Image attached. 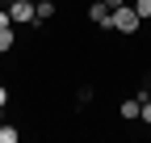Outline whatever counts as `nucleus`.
I'll return each instance as SVG.
<instances>
[{"instance_id":"1","label":"nucleus","mask_w":151,"mask_h":143,"mask_svg":"<svg viewBox=\"0 0 151 143\" xmlns=\"http://www.w3.org/2000/svg\"><path fill=\"white\" fill-rule=\"evenodd\" d=\"M139 25H143V17L134 13V4H122L109 13V30H118V34H134Z\"/></svg>"},{"instance_id":"2","label":"nucleus","mask_w":151,"mask_h":143,"mask_svg":"<svg viewBox=\"0 0 151 143\" xmlns=\"http://www.w3.org/2000/svg\"><path fill=\"white\" fill-rule=\"evenodd\" d=\"M9 17H13L17 25L38 21V4H34V0H9Z\"/></svg>"},{"instance_id":"3","label":"nucleus","mask_w":151,"mask_h":143,"mask_svg":"<svg viewBox=\"0 0 151 143\" xmlns=\"http://www.w3.org/2000/svg\"><path fill=\"white\" fill-rule=\"evenodd\" d=\"M88 21L101 25V30H109V4H105V0H97V4L88 9Z\"/></svg>"},{"instance_id":"4","label":"nucleus","mask_w":151,"mask_h":143,"mask_svg":"<svg viewBox=\"0 0 151 143\" xmlns=\"http://www.w3.org/2000/svg\"><path fill=\"white\" fill-rule=\"evenodd\" d=\"M118 114H122V118H126V122H134V118H139V114H143V97H126V101H122V105H118Z\"/></svg>"},{"instance_id":"5","label":"nucleus","mask_w":151,"mask_h":143,"mask_svg":"<svg viewBox=\"0 0 151 143\" xmlns=\"http://www.w3.org/2000/svg\"><path fill=\"white\" fill-rule=\"evenodd\" d=\"M55 13H59V4H55V0H38V21H50Z\"/></svg>"},{"instance_id":"6","label":"nucleus","mask_w":151,"mask_h":143,"mask_svg":"<svg viewBox=\"0 0 151 143\" xmlns=\"http://www.w3.org/2000/svg\"><path fill=\"white\" fill-rule=\"evenodd\" d=\"M13 42H17V34H13V25H4V30H0V55L13 51Z\"/></svg>"},{"instance_id":"7","label":"nucleus","mask_w":151,"mask_h":143,"mask_svg":"<svg viewBox=\"0 0 151 143\" xmlns=\"http://www.w3.org/2000/svg\"><path fill=\"white\" fill-rule=\"evenodd\" d=\"M0 143H17V131L9 126V122H0Z\"/></svg>"},{"instance_id":"8","label":"nucleus","mask_w":151,"mask_h":143,"mask_svg":"<svg viewBox=\"0 0 151 143\" xmlns=\"http://www.w3.org/2000/svg\"><path fill=\"white\" fill-rule=\"evenodd\" d=\"M134 13L143 17V21H147V17H151V0H134Z\"/></svg>"},{"instance_id":"9","label":"nucleus","mask_w":151,"mask_h":143,"mask_svg":"<svg viewBox=\"0 0 151 143\" xmlns=\"http://www.w3.org/2000/svg\"><path fill=\"white\" fill-rule=\"evenodd\" d=\"M143 122H147V126H151V97H143V114H139Z\"/></svg>"},{"instance_id":"10","label":"nucleus","mask_w":151,"mask_h":143,"mask_svg":"<svg viewBox=\"0 0 151 143\" xmlns=\"http://www.w3.org/2000/svg\"><path fill=\"white\" fill-rule=\"evenodd\" d=\"M4 25H13V17H9V9H0V30Z\"/></svg>"},{"instance_id":"11","label":"nucleus","mask_w":151,"mask_h":143,"mask_svg":"<svg viewBox=\"0 0 151 143\" xmlns=\"http://www.w3.org/2000/svg\"><path fill=\"white\" fill-rule=\"evenodd\" d=\"M105 4H109V13H113V9H122V4H130V0H105Z\"/></svg>"},{"instance_id":"12","label":"nucleus","mask_w":151,"mask_h":143,"mask_svg":"<svg viewBox=\"0 0 151 143\" xmlns=\"http://www.w3.org/2000/svg\"><path fill=\"white\" fill-rule=\"evenodd\" d=\"M0 105H9V88L4 84H0Z\"/></svg>"},{"instance_id":"13","label":"nucleus","mask_w":151,"mask_h":143,"mask_svg":"<svg viewBox=\"0 0 151 143\" xmlns=\"http://www.w3.org/2000/svg\"><path fill=\"white\" fill-rule=\"evenodd\" d=\"M0 122H4V105H0Z\"/></svg>"},{"instance_id":"14","label":"nucleus","mask_w":151,"mask_h":143,"mask_svg":"<svg viewBox=\"0 0 151 143\" xmlns=\"http://www.w3.org/2000/svg\"><path fill=\"white\" fill-rule=\"evenodd\" d=\"M4 4H9V0H4Z\"/></svg>"}]
</instances>
